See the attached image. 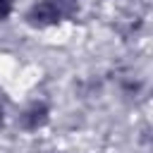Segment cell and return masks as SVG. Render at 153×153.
<instances>
[{
	"mask_svg": "<svg viewBox=\"0 0 153 153\" xmlns=\"http://www.w3.org/2000/svg\"><path fill=\"white\" fill-rule=\"evenodd\" d=\"M79 12V0H38L29 7L26 22L33 26H53L62 19H72Z\"/></svg>",
	"mask_w": 153,
	"mask_h": 153,
	"instance_id": "cell-1",
	"label": "cell"
},
{
	"mask_svg": "<svg viewBox=\"0 0 153 153\" xmlns=\"http://www.w3.org/2000/svg\"><path fill=\"white\" fill-rule=\"evenodd\" d=\"M48 120H50V108H48L43 100L29 103V105L24 108V112L19 115V124H22V129H26V131H38V129H43V127L48 124Z\"/></svg>",
	"mask_w": 153,
	"mask_h": 153,
	"instance_id": "cell-2",
	"label": "cell"
},
{
	"mask_svg": "<svg viewBox=\"0 0 153 153\" xmlns=\"http://www.w3.org/2000/svg\"><path fill=\"white\" fill-rule=\"evenodd\" d=\"M14 10V0H0V19H7Z\"/></svg>",
	"mask_w": 153,
	"mask_h": 153,
	"instance_id": "cell-3",
	"label": "cell"
},
{
	"mask_svg": "<svg viewBox=\"0 0 153 153\" xmlns=\"http://www.w3.org/2000/svg\"><path fill=\"white\" fill-rule=\"evenodd\" d=\"M2 124H5V108H2V103H0V129H2Z\"/></svg>",
	"mask_w": 153,
	"mask_h": 153,
	"instance_id": "cell-4",
	"label": "cell"
}]
</instances>
